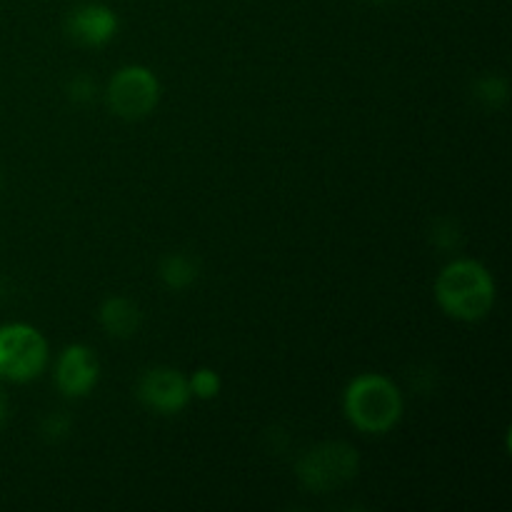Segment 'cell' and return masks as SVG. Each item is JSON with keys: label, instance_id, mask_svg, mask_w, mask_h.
Wrapping results in <instances>:
<instances>
[{"label": "cell", "instance_id": "4", "mask_svg": "<svg viewBox=\"0 0 512 512\" xmlns=\"http://www.w3.org/2000/svg\"><path fill=\"white\" fill-rule=\"evenodd\" d=\"M358 450L348 443H320L310 448L295 465L303 488L313 493H330L343 488L358 475Z\"/></svg>", "mask_w": 512, "mask_h": 512}, {"label": "cell", "instance_id": "16", "mask_svg": "<svg viewBox=\"0 0 512 512\" xmlns=\"http://www.w3.org/2000/svg\"><path fill=\"white\" fill-rule=\"evenodd\" d=\"M5 418H8V400H5L3 390H0V425L5 423Z\"/></svg>", "mask_w": 512, "mask_h": 512}, {"label": "cell", "instance_id": "8", "mask_svg": "<svg viewBox=\"0 0 512 512\" xmlns=\"http://www.w3.org/2000/svg\"><path fill=\"white\" fill-rule=\"evenodd\" d=\"M100 378V365L88 345H68L55 365V383L68 398H85L93 393Z\"/></svg>", "mask_w": 512, "mask_h": 512}, {"label": "cell", "instance_id": "15", "mask_svg": "<svg viewBox=\"0 0 512 512\" xmlns=\"http://www.w3.org/2000/svg\"><path fill=\"white\" fill-rule=\"evenodd\" d=\"M453 228H458V225H455L453 220H450V218L438 220V223H435L433 243L438 245V248H458V245H460V238H463V235H460V233H453V235H450V230H453Z\"/></svg>", "mask_w": 512, "mask_h": 512}, {"label": "cell", "instance_id": "14", "mask_svg": "<svg viewBox=\"0 0 512 512\" xmlns=\"http://www.w3.org/2000/svg\"><path fill=\"white\" fill-rule=\"evenodd\" d=\"M68 98L73 103H90L95 98V83L88 75H78L68 83Z\"/></svg>", "mask_w": 512, "mask_h": 512}, {"label": "cell", "instance_id": "6", "mask_svg": "<svg viewBox=\"0 0 512 512\" xmlns=\"http://www.w3.org/2000/svg\"><path fill=\"white\" fill-rule=\"evenodd\" d=\"M190 385L180 370L158 365L148 368L138 380V400L160 415H175L190 403Z\"/></svg>", "mask_w": 512, "mask_h": 512}, {"label": "cell", "instance_id": "2", "mask_svg": "<svg viewBox=\"0 0 512 512\" xmlns=\"http://www.w3.org/2000/svg\"><path fill=\"white\" fill-rule=\"evenodd\" d=\"M403 395L398 385L380 373H363L343 393L345 418L360 433L385 435L403 418Z\"/></svg>", "mask_w": 512, "mask_h": 512}, {"label": "cell", "instance_id": "3", "mask_svg": "<svg viewBox=\"0 0 512 512\" xmlns=\"http://www.w3.org/2000/svg\"><path fill=\"white\" fill-rule=\"evenodd\" d=\"M48 365V343L28 323L0 325V380L28 383Z\"/></svg>", "mask_w": 512, "mask_h": 512}, {"label": "cell", "instance_id": "9", "mask_svg": "<svg viewBox=\"0 0 512 512\" xmlns=\"http://www.w3.org/2000/svg\"><path fill=\"white\" fill-rule=\"evenodd\" d=\"M143 323V313H140L138 303L128 298H108L100 305V325L110 338L128 340L133 338Z\"/></svg>", "mask_w": 512, "mask_h": 512}, {"label": "cell", "instance_id": "10", "mask_svg": "<svg viewBox=\"0 0 512 512\" xmlns=\"http://www.w3.org/2000/svg\"><path fill=\"white\" fill-rule=\"evenodd\" d=\"M158 275L170 290H185L198 280L200 263L190 253H170L160 260Z\"/></svg>", "mask_w": 512, "mask_h": 512}, {"label": "cell", "instance_id": "7", "mask_svg": "<svg viewBox=\"0 0 512 512\" xmlns=\"http://www.w3.org/2000/svg\"><path fill=\"white\" fill-rule=\"evenodd\" d=\"M120 20L113 8L103 3H83L65 18V33L85 48H103L118 35Z\"/></svg>", "mask_w": 512, "mask_h": 512}, {"label": "cell", "instance_id": "12", "mask_svg": "<svg viewBox=\"0 0 512 512\" xmlns=\"http://www.w3.org/2000/svg\"><path fill=\"white\" fill-rule=\"evenodd\" d=\"M188 385H190V395L200 400L218 398L220 390H223V380H220V375L210 368L195 370L193 378L188 380Z\"/></svg>", "mask_w": 512, "mask_h": 512}, {"label": "cell", "instance_id": "17", "mask_svg": "<svg viewBox=\"0 0 512 512\" xmlns=\"http://www.w3.org/2000/svg\"><path fill=\"white\" fill-rule=\"evenodd\" d=\"M363 3H373V5H383V3H388V0H363Z\"/></svg>", "mask_w": 512, "mask_h": 512}, {"label": "cell", "instance_id": "1", "mask_svg": "<svg viewBox=\"0 0 512 512\" xmlns=\"http://www.w3.org/2000/svg\"><path fill=\"white\" fill-rule=\"evenodd\" d=\"M495 280L478 260H453L440 270L435 280L438 305L455 320L478 323L488 318L495 305Z\"/></svg>", "mask_w": 512, "mask_h": 512}, {"label": "cell", "instance_id": "5", "mask_svg": "<svg viewBox=\"0 0 512 512\" xmlns=\"http://www.w3.org/2000/svg\"><path fill=\"white\" fill-rule=\"evenodd\" d=\"M110 110L123 120H143L160 100V80L145 65H123L105 88Z\"/></svg>", "mask_w": 512, "mask_h": 512}, {"label": "cell", "instance_id": "13", "mask_svg": "<svg viewBox=\"0 0 512 512\" xmlns=\"http://www.w3.org/2000/svg\"><path fill=\"white\" fill-rule=\"evenodd\" d=\"M70 428H73V423H70L68 415L53 413L43 420V425H40V433H43V438L48 440V443H58V440L68 438Z\"/></svg>", "mask_w": 512, "mask_h": 512}, {"label": "cell", "instance_id": "11", "mask_svg": "<svg viewBox=\"0 0 512 512\" xmlns=\"http://www.w3.org/2000/svg\"><path fill=\"white\" fill-rule=\"evenodd\" d=\"M475 98L485 108H503L508 103V80L500 78V75H485L475 83Z\"/></svg>", "mask_w": 512, "mask_h": 512}]
</instances>
